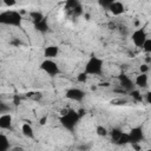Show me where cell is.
Returning <instances> with one entry per match:
<instances>
[{"label": "cell", "instance_id": "obj_16", "mask_svg": "<svg viewBox=\"0 0 151 151\" xmlns=\"http://www.w3.org/2000/svg\"><path fill=\"white\" fill-rule=\"evenodd\" d=\"M96 132H97L98 136H101V137H105V136L107 134V130H106L104 126H97Z\"/></svg>", "mask_w": 151, "mask_h": 151}, {"label": "cell", "instance_id": "obj_23", "mask_svg": "<svg viewBox=\"0 0 151 151\" xmlns=\"http://www.w3.org/2000/svg\"><path fill=\"white\" fill-rule=\"evenodd\" d=\"M145 151H151V150H150V149H147V150H145Z\"/></svg>", "mask_w": 151, "mask_h": 151}, {"label": "cell", "instance_id": "obj_19", "mask_svg": "<svg viewBox=\"0 0 151 151\" xmlns=\"http://www.w3.org/2000/svg\"><path fill=\"white\" fill-rule=\"evenodd\" d=\"M120 134H122V132H120V131H118V130H113V131H112V138H113L116 142L119 139Z\"/></svg>", "mask_w": 151, "mask_h": 151}, {"label": "cell", "instance_id": "obj_13", "mask_svg": "<svg viewBox=\"0 0 151 151\" xmlns=\"http://www.w3.org/2000/svg\"><path fill=\"white\" fill-rule=\"evenodd\" d=\"M8 146H9V143L7 137L4 134H0V151H7Z\"/></svg>", "mask_w": 151, "mask_h": 151}, {"label": "cell", "instance_id": "obj_21", "mask_svg": "<svg viewBox=\"0 0 151 151\" xmlns=\"http://www.w3.org/2000/svg\"><path fill=\"white\" fill-rule=\"evenodd\" d=\"M134 98H138V99H140V96H139V92L138 91H132V93H131Z\"/></svg>", "mask_w": 151, "mask_h": 151}, {"label": "cell", "instance_id": "obj_11", "mask_svg": "<svg viewBox=\"0 0 151 151\" xmlns=\"http://www.w3.org/2000/svg\"><path fill=\"white\" fill-rule=\"evenodd\" d=\"M21 132H22V134H24L25 137H27V138H33V137H34V130H33L32 125L28 124V123H24V124H22V126H21Z\"/></svg>", "mask_w": 151, "mask_h": 151}, {"label": "cell", "instance_id": "obj_8", "mask_svg": "<svg viewBox=\"0 0 151 151\" xmlns=\"http://www.w3.org/2000/svg\"><path fill=\"white\" fill-rule=\"evenodd\" d=\"M58 53H59V47L55 45H50L44 50V57L46 59H53L58 55Z\"/></svg>", "mask_w": 151, "mask_h": 151}, {"label": "cell", "instance_id": "obj_12", "mask_svg": "<svg viewBox=\"0 0 151 151\" xmlns=\"http://www.w3.org/2000/svg\"><path fill=\"white\" fill-rule=\"evenodd\" d=\"M147 80H149L147 74L140 73V74H138V76L136 77L134 83H136V85L139 86V87H146V86H147Z\"/></svg>", "mask_w": 151, "mask_h": 151}, {"label": "cell", "instance_id": "obj_14", "mask_svg": "<svg viewBox=\"0 0 151 151\" xmlns=\"http://www.w3.org/2000/svg\"><path fill=\"white\" fill-rule=\"evenodd\" d=\"M119 80H120V84H122V86H124V87H126V88H130L131 87V80L126 77V76H120L119 77Z\"/></svg>", "mask_w": 151, "mask_h": 151}, {"label": "cell", "instance_id": "obj_7", "mask_svg": "<svg viewBox=\"0 0 151 151\" xmlns=\"http://www.w3.org/2000/svg\"><path fill=\"white\" fill-rule=\"evenodd\" d=\"M127 137H129V143H132V144H137L142 140L143 138V131L140 127H133L129 133H127Z\"/></svg>", "mask_w": 151, "mask_h": 151}, {"label": "cell", "instance_id": "obj_5", "mask_svg": "<svg viewBox=\"0 0 151 151\" xmlns=\"http://www.w3.org/2000/svg\"><path fill=\"white\" fill-rule=\"evenodd\" d=\"M146 38H149V37H147L146 32H145L143 28H138V29H136V31L132 33V37H131L132 42L134 44V46L140 47V48H142L144 41L146 40Z\"/></svg>", "mask_w": 151, "mask_h": 151}, {"label": "cell", "instance_id": "obj_4", "mask_svg": "<svg viewBox=\"0 0 151 151\" xmlns=\"http://www.w3.org/2000/svg\"><path fill=\"white\" fill-rule=\"evenodd\" d=\"M40 68H41L44 72H46L47 74H50V76H57V74L60 72L58 64H57L55 61H53L52 59H45V60L40 64Z\"/></svg>", "mask_w": 151, "mask_h": 151}, {"label": "cell", "instance_id": "obj_17", "mask_svg": "<svg viewBox=\"0 0 151 151\" xmlns=\"http://www.w3.org/2000/svg\"><path fill=\"white\" fill-rule=\"evenodd\" d=\"M77 80H78L79 83H86V81H87V74H86L85 72L79 73V74L77 76Z\"/></svg>", "mask_w": 151, "mask_h": 151}, {"label": "cell", "instance_id": "obj_3", "mask_svg": "<svg viewBox=\"0 0 151 151\" xmlns=\"http://www.w3.org/2000/svg\"><path fill=\"white\" fill-rule=\"evenodd\" d=\"M21 20V17L18 12L14 11H7L0 14V24L6 25H19Z\"/></svg>", "mask_w": 151, "mask_h": 151}, {"label": "cell", "instance_id": "obj_15", "mask_svg": "<svg viewBox=\"0 0 151 151\" xmlns=\"http://www.w3.org/2000/svg\"><path fill=\"white\" fill-rule=\"evenodd\" d=\"M142 48H143L144 52H146V53H150V52H151V39H150V38H146V40L144 41Z\"/></svg>", "mask_w": 151, "mask_h": 151}, {"label": "cell", "instance_id": "obj_2", "mask_svg": "<svg viewBox=\"0 0 151 151\" xmlns=\"http://www.w3.org/2000/svg\"><path fill=\"white\" fill-rule=\"evenodd\" d=\"M78 119H79L78 113L76 111H72V110H68V112L66 114L60 116V123L63 124V126H65L68 130H72L76 126Z\"/></svg>", "mask_w": 151, "mask_h": 151}, {"label": "cell", "instance_id": "obj_1", "mask_svg": "<svg viewBox=\"0 0 151 151\" xmlns=\"http://www.w3.org/2000/svg\"><path fill=\"white\" fill-rule=\"evenodd\" d=\"M103 64H104L103 59L97 58V57H91V58L87 60L86 65H85L84 72H85L86 74L98 76V74H100L101 71H103Z\"/></svg>", "mask_w": 151, "mask_h": 151}, {"label": "cell", "instance_id": "obj_22", "mask_svg": "<svg viewBox=\"0 0 151 151\" xmlns=\"http://www.w3.org/2000/svg\"><path fill=\"white\" fill-rule=\"evenodd\" d=\"M46 122H47V118H46V117H44V118H41V119L39 120L40 125H45V124H46Z\"/></svg>", "mask_w": 151, "mask_h": 151}, {"label": "cell", "instance_id": "obj_10", "mask_svg": "<svg viewBox=\"0 0 151 151\" xmlns=\"http://www.w3.org/2000/svg\"><path fill=\"white\" fill-rule=\"evenodd\" d=\"M109 9H110L114 15H119V14H122V13L124 12V6H123L122 2L112 1L111 5H110V7H109Z\"/></svg>", "mask_w": 151, "mask_h": 151}, {"label": "cell", "instance_id": "obj_18", "mask_svg": "<svg viewBox=\"0 0 151 151\" xmlns=\"http://www.w3.org/2000/svg\"><path fill=\"white\" fill-rule=\"evenodd\" d=\"M139 71H140V73H145V74H147V71H149V65H146V64L140 65V66H139Z\"/></svg>", "mask_w": 151, "mask_h": 151}, {"label": "cell", "instance_id": "obj_9", "mask_svg": "<svg viewBox=\"0 0 151 151\" xmlns=\"http://www.w3.org/2000/svg\"><path fill=\"white\" fill-rule=\"evenodd\" d=\"M12 125V116L9 113H4L0 116V129L6 130Z\"/></svg>", "mask_w": 151, "mask_h": 151}, {"label": "cell", "instance_id": "obj_20", "mask_svg": "<svg viewBox=\"0 0 151 151\" xmlns=\"http://www.w3.org/2000/svg\"><path fill=\"white\" fill-rule=\"evenodd\" d=\"M17 2L14 0H5V5L6 6H14Z\"/></svg>", "mask_w": 151, "mask_h": 151}, {"label": "cell", "instance_id": "obj_6", "mask_svg": "<svg viewBox=\"0 0 151 151\" xmlns=\"http://www.w3.org/2000/svg\"><path fill=\"white\" fill-rule=\"evenodd\" d=\"M85 97V93L84 91H81L80 88H77V87H72V88H68L66 91V98L70 99V100H74V101H80L83 100Z\"/></svg>", "mask_w": 151, "mask_h": 151}]
</instances>
